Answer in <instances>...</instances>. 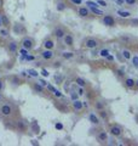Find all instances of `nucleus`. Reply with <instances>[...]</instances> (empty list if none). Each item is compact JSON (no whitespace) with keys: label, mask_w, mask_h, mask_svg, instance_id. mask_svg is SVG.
I'll return each instance as SVG.
<instances>
[{"label":"nucleus","mask_w":138,"mask_h":146,"mask_svg":"<svg viewBox=\"0 0 138 146\" xmlns=\"http://www.w3.org/2000/svg\"><path fill=\"white\" fill-rule=\"evenodd\" d=\"M56 9H57V11H64V10L67 9L66 3H64V1H58V3H57Z\"/></svg>","instance_id":"nucleus-25"},{"label":"nucleus","mask_w":138,"mask_h":146,"mask_svg":"<svg viewBox=\"0 0 138 146\" xmlns=\"http://www.w3.org/2000/svg\"><path fill=\"white\" fill-rule=\"evenodd\" d=\"M16 128L21 133H27V131H28V122H27L24 118H18L16 121Z\"/></svg>","instance_id":"nucleus-3"},{"label":"nucleus","mask_w":138,"mask_h":146,"mask_svg":"<svg viewBox=\"0 0 138 146\" xmlns=\"http://www.w3.org/2000/svg\"><path fill=\"white\" fill-rule=\"evenodd\" d=\"M28 73H29V76H32V77H38V74H39V73L36 72L35 70H29Z\"/></svg>","instance_id":"nucleus-36"},{"label":"nucleus","mask_w":138,"mask_h":146,"mask_svg":"<svg viewBox=\"0 0 138 146\" xmlns=\"http://www.w3.org/2000/svg\"><path fill=\"white\" fill-rule=\"evenodd\" d=\"M135 88H136V89H138V79L136 80V86H135Z\"/></svg>","instance_id":"nucleus-50"},{"label":"nucleus","mask_w":138,"mask_h":146,"mask_svg":"<svg viewBox=\"0 0 138 146\" xmlns=\"http://www.w3.org/2000/svg\"><path fill=\"white\" fill-rule=\"evenodd\" d=\"M121 55H122V57L125 58V60H131V57H132L131 51L130 50H127V49H122L121 50Z\"/></svg>","instance_id":"nucleus-22"},{"label":"nucleus","mask_w":138,"mask_h":146,"mask_svg":"<svg viewBox=\"0 0 138 146\" xmlns=\"http://www.w3.org/2000/svg\"><path fill=\"white\" fill-rule=\"evenodd\" d=\"M55 95H56V96L57 98H62L63 96V94H61V91H58V90H56V91H55V93H53Z\"/></svg>","instance_id":"nucleus-42"},{"label":"nucleus","mask_w":138,"mask_h":146,"mask_svg":"<svg viewBox=\"0 0 138 146\" xmlns=\"http://www.w3.org/2000/svg\"><path fill=\"white\" fill-rule=\"evenodd\" d=\"M99 55H101L102 57H107L108 55H109V50H108V49H102V50L99 51Z\"/></svg>","instance_id":"nucleus-29"},{"label":"nucleus","mask_w":138,"mask_h":146,"mask_svg":"<svg viewBox=\"0 0 138 146\" xmlns=\"http://www.w3.org/2000/svg\"><path fill=\"white\" fill-rule=\"evenodd\" d=\"M53 35H55V38L58 39V40L63 39V36L66 35V29H64V27H62V26H57L56 28L53 29Z\"/></svg>","instance_id":"nucleus-8"},{"label":"nucleus","mask_w":138,"mask_h":146,"mask_svg":"<svg viewBox=\"0 0 138 146\" xmlns=\"http://www.w3.org/2000/svg\"><path fill=\"white\" fill-rule=\"evenodd\" d=\"M75 83L79 85V86H82V88H85L86 86V82H85V79H82V78H80V77H76L75 78Z\"/></svg>","instance_id":"nucleus-26"},{"label":"nucleus","mask_w":138,"mask_h":146,"mask_svg":"<svg viewBox=\"0 0 138 146\" xmlns=\"http://www.w3.org/2000/svg\"><path fill=\"white\" fill-rule=\"evenodd\" d=\"M99 45V42L96 38H92V36H90V38H87L85 40V48L87 49H96Z\"/></svg>","instance_id":"nucleus-7"},{"label":"nucleus","mask_w":138,"mask_h":146,"mask_svg":"<svg viewBox=\"0 0 138 146\" xmlns=\"http://www.w3.org/2000/svg\"><path fill=\"white\" fill-rule=\"evenodd\" d=\"M97 4L99 6H103V7H107L108 6V4L104 1V0H97Z\"/></svg>","instance_id":"nucleus-35"},{"label":"nucleus","mask_w":138,"mask_h":146,"mask_svg":"<svg viewBox=\"0 0 138 146\" xmlns=\"http://www.w3.org/2000/svg\"><path fill=\"white\" fill-rule=\"evenodd\" d=\"M86 5L87 6H96V7L99 6L98 4H97V1H86Z\"/></svg>","instance_id":"nucleus-34"},{"label":"nucleus","mask_w":138,"mask_h":146,"mask_svg":"<svg viewBox=\"0 0 138 146\" xmlns=\"http://www.w3.org/2000/svg\"><path fill=\"white\" fill-rule=\"evenodd\" d=\"M11 82H12V83L13 84H21V80H20V78H18V77L17 76H12L11 77Z\"/></svg>","instance_id":"nucleus-30"},{"label":"nucleus","mask_w":138,"mask_h":146,"mask_svg":"<svg viewBox=\"0 0 138 146\" xmlns=\"http://www.w3.org/2000/svg\"><path fill=\"white\" fill-rule=\"evenodd\" d=\"M7 50L11 55H15L18 50V44L15 42V40H10V42L7 43Z\"/></svg>","instance_id":"nucleus-11"},{"label":"nucleus","mask_w":138,"mask_h":146,"mask_svg":"<svg viewBox=\"0 0 138 146\" xmlns=\"http://www.w3.org/2000/svg\"><path fill=\"white\" fill-rule=\"evenodd\" d=\"M41 74H43L44 77H49L50 73H49L47 71H46V70H41Z\"/></svg>","instance_id":"nucleus-41"},{"label":"nucleus","mask_w":138,"mask_h":146,"mask_svg":"<svg viewBox=\"0 0 138 146\" xmlns=\"http://www.w3.org/2000/svg\"><path fill=\"white\" fill-rule=\"evenodd\" d=\"M109 133H110V135L115 136V138H120L124 134V129L121 125L114 123V124H109Z\"/></svg>","instance_id":"nucleus-2"},{"label":"nucleus","mask_w":138,"mask_h":146,"mask_svg":"<svg viewBox=\"0 0 138 146\" xmlns=\"http://www.w3.org/2000/svg\"><path fill=\"white\" fill-rule=\"evenodd\" d=\"M78 95H79V96H82V95H85V88H82V86H79V89H78Z\"/></svg>","instance_id":"nucleus-33"},{"label":"nucleus","mask_w":138,"mask_h":146,"mask_svg":"<svg viewBox=\"0 0 138 146\" xmlns=\"http://www.w3.org/2000/svg\"><path fill=\"white\" fill-rule=\"evenodd\" d=\"M1 25H4L6 27V28H9V26H10V20H9V17L6 15H1Z\"/></svg>","instance_id":"nucleus-23"},{"label":"nucleus","mask_w":138,"mask_h":146,"mask_svg":"<svg viewBox=\"0 0 138 146\" xmlns=\"http://www.w3.org/2000/svg\"><path fill=\"white\" fill-rule=\"evenodd\" d=\"M116 73H118L119 77H124V76H125V73H124V71H121V70H118Z\"/></svg>","instance_id":"nucleus-43"},{"label":"nucleus","mask_w":138,"mask_h":146,"mask_svg":"<svg viewBox=\"0 0 138 146\" xmlns=\"http://www.w3.org/2000/svg\"><path fill=\"white\" fill-rule=\"evenodd\" d=\"M87 7L90 9L91 13H92V15H95V16H103V15H104V12L101 10V9L96 7V6H87Z\"/></svg>","instance_id":"nucleus-18"},{"label":"nucleus","mask_w":138,"mask_h":146,"mask_svg":"<svg viewBox=\"0 0 138 146\" xmlns=\"http://www.w3.org/2000/svg\"><path fill=\"white\" fill-rule=\"evenodd\" d=\"M21 44H22V48H24V49H27V50H32L34 48V40L32 39V38H29V36H24V38L22 39V42H21Z\"/></svg>","instance_id":"nucleus-6"},{"label":"nucleus","mask_w":138,"mask_h":146,"mask_svg":"<svg viewBox=\"0 0 138 146\" xmlns=\"http://www.w3.org/2000/svg\"><path fill=\"white\" fill-rule=\"evenodd\" d=\"M28 51H29V50H27V49H24V48H22V49L20 50V52H21V54H22L24 57L27 56V55H28Z\"/></svg>","instance_id":"nucleus-38"},{"label":"nucleus","mask_w":138,"mask_h":146,"mask_svg":"<svg viewBox=\"0 0 138 146\" xmlns=\"http://www.w3.org/2000/svg\"><path fill=\"white\" fill-rule=\"evenodd\" d=\"M0 113H1L3 117H11L13 113H15V106L10 102H4L1 106H0Z\"/></svg>","instance_id":"nucleus-1"},{"label":"nucleus","mask_w":138,"mask_h":146,"mask_svg":"<svg viewBox=\"0 0 138 146\" xmlns=\"http://www.w3.org/2000/svg\"><path fill=\"white\" fill-rule=\"evenodd\" d=\"M93 106L96 108V111H101V110L105 108V102L102 101V100H96V101L93 102Z\"/></svg>","instance_id":"nucleus-19"},{"label":"nucleus","mask_w":138,"mask_h":146,"mask_svg":"<svg viewBox=\"0 0 138 146\" xmlns=\"http://www.w3.org/2000/svg\"><path fill=\"white\" fill-rule=\"evenodd\" d=\"M0 117H1V113H0Z\"/></svg>","instance_id":"nucleus-53"},{"label":"nucleus","mask_w":138,"mask_h":146,"mask_svg":"<svg viewBox=\"0 0 138 146\" xmlns=\"http://www.w3.org/2000/svg\"><path fill=\"white\" fill-rule=\"evenodd\" d=\"M78 15L81 18H89L91 15V11L87 6H79V9H78Z\"/></svg>","instance_id":"nucleus-9"},{"label":"nucleus","mask_w":138,"mask_h":146,"mask_svg":"<svg viewBox=\"0 0 138 146\" xmlns=\"http://www.w3.org/2000/svg\"><path fill=\"white\" fill-rule=\"evenodd\" d=\"M98 117H99V119H102V121H108L109 113L107 110L103 108V110H101V111H98Z\"/></svg>","instance_id":"nucleus-20"},{"label":"nucleus","mask_w":138,"mask_h":146,"mask_svg":"<svg viewBox=\"0 0 138 146\" xmlns=\"http://www.w3.org/2000/svg\"><path fill=\"white\" fill-rule=\"evenodd\" d=\"M130 25L133 26V27H138V18H131Z\"/></svg>","instance_id":"nucleus-32"},{"label":"nucleus","mask_w":138,"mask_h":146,"mask_svg":"<svg viewBox=\"0 0 138 146\" xmlns=\"http://www.w3.org/2000/svg\"><path fill=\"white\" fill-rule=\"evenodd\" d=\"M102 23L107 27H114L116 25V20H115V17L113 15H103L102 17Z\"/></svg>","instance_id":"nucleus-5"},{"label":"nucleus","mask_w":138,"mask_h":146,"mask_svg":"<svg viewBox=\"0 0 138 146\" xmlns=\"http://www.w3.org/2000/svg\"><path fill=\"white\" fill-rule=\"evenodd\" d=\"M124 85H125V88L126 89H135V86H136V80L133 79V78H125V80H124Z\"/></svg>","instance_id":"nucleus-13"},{"label":"nucleus","mask_w":138,"mask_h":146,"mask_svg":"<svg viewBox=\"0 0 138 146\" xmlns=\"http://www.w3.org/2000/svg\"><path fill=\"white\" fill-rule=\"evenodd\" d=\"M62 57L63 58H67V60H69V58H73V57H74V52H70V51L62 52Z\"/></svg>","instance_id":"nucleus-28"},{"label":"nucleus","mask_w":138,"mask_h":146,"mask_svg":"<svg viewBox=\"0 0 138 146\" xmlns=\"http://www.w3.org/2000/svg\"><path fill=\"white\" fill-rule=\"evenodd\" d=\"M105 58H107L108 61H113V60H114V57H113V56H112V55H110V54H109V55H108V56L105 57Z\"/></svg>","instance_id":"nucleus-47"},{"label":"nucleus","mask_w":138,"mask_h":146,"mask_svg":"<svg viewBox=\"0 0 138 146\" xmlns=\"http://www.w3.org/2000/svg\"><path fill=\"white\" fill-rule=\"evenodd\" d=\"M72 106H73V108H74L75 111H81V110L84 108V102L80 101V100H73Z\"/></svg>","instance_id":"nucleus-17"},{"label":"nucleus","mask_w":138,"mask_h":146,"mask_svg":"<svg viewBox=\"0 0 138 146\" xmlns=\"http://www.w3.org/2000/svg\"><path fill=\"white\" fill-rule=\"evenodd\" d=\"M56 129H58V130L63 129V124H62V123H57V124H56Z\"/></svg>","instance_id":"nucleus-45"},{"label":"nucleus","mask_w":138,"mask_h":146,"mask_svg":"<svg viewBox=\"0 0 138 146\" xmlns=\"http://www.w3.org/2000/svg\"><path fill=\"white\" fill-rule=\"evenodd\" d=\"M43 45H44V49H49V50H53V48H55V42L52 39H50V38H47V39H45L44 40V43H43Z\"/></svg>","instance_id":"nucleus-16"},{"label":"nucleus","mask_w":138,"mask_h":146,"mask_svg":"<svg viewBox=\"0 0 138 146\" xmlns=\"http://www.w3.org/2000/svg\"><path fill=\"white\" fill-rule=\"evenodd\" d=\"M109 139V136H108V133L105 130L103 129H101L97 131V134H96V140H97V143L98 144H107V141Z\"/></svg>","instance_id":"nucleus-4"},{"label":"nucleus","mask_w":138,"mask_h":146,"mask_svg":"<svg viewBox=\"0 0 138 146\" xmlns=\"http://www.w3.org/2000/svg\"><path fill=\"white\" fill-rule=\"evenodd\" d=\"M89 119H90V122L92 123V124H95V125H98L99 123H101L99 117L96 115V113H93V112H91L90 115H89Z\"/></svg>","instance_id":"nucleus-15"},{"label":"nucleus","mask_w":138,"mask_h":146,"mask_svg":"<svg viewBox=\"0 0 138 146\" xmlns=\"http://www.w3.org/2000/svg\"><path fill=\"white\" fill-rule=\"evenodd\" d=\"M3 25H1V13H0V27H1Z\"/></svg>","instance_id":"nucleus-51"},{"label":"nucleus","mask_w":138,"mask_h":146,"mask_svg":"<svg viewBox=\"0 0 138 146\" xmlns=\"http://www.w3.org/2000/svg\"><path fill=\"white\" fill-rule=\"evenodd\" d=\"M53 56H55V52L49 49H45L44 51L41 52V57H43L44 60H51V58H53Z\"/></svg>","instance_id":"nucleus-14"},{"label":"nucleus","mask_w":138,"mask_h":146,"mask_svg":"<svg viewBox=\"0 0 138 146\" xmlns=\"http://www.w3.org/2000/svg\"><path fill=\"white\" fill-rule=\"evenodd\" d=\"M132 63H133V66H135L136 68H138V56H135L132 58Z\"/></svg>","instance_id":"nucleus-37"},{"label":"nucleus","mask_w":138,"mask_h":146,"mask_svg":"<svg viewBox=\"0 0 138 146\" xmlns=\"http://www.w3.org/2000/svg\"><path fill=\"white\" fill-rule=\"evenodd\" d=\"M33 89H34V91H36V93H39V94H43V93H45L44 86L41 85L40 83H34V84H33Z\"/></svg>","instance_id":"nucleus-21"},{"label":"nucleus","mask_w":138,"mask_h":146,"mask_svg":"<svg viewBox=\"0 0 138 146\" xmlns=\"http://www.w3.org/2000/svg\"><path fill=\"white\" fill-rule=\"evenodd\" d=\"M3 88H4V82H3V80H0V91L3 90Z\"/></svg>","instance_id":"nucleus-49"},{"label":"nucleus","mask_w":138,"mask_h":146,"mask_svg":"<svg viewBox=\"0 0 138 146\" xmlns=\"http://www.w3.org/2000/svg\"><path fill=\"white\" fill-rule=\"evenodd\" d=\"M10 35V32H9V28H3L0 29V36H3V38H7V36Z\"/></svg>","instance_id":"nucleus-27"},{"label":"nucleus","mask_w":138,"mask_h":146,"mask_svg":"<svg viewBox=\"0 0 138 146\" xmlns=\"http://www.w3.org/2000/svg\"><path fill=\"white\" fill-rule=\"evenodd\" d=\"M115 3H116L119 6H124V4H125V0H115Z\"/></svg>","instance_id":"nucleus-40"},{"label":"nucleus","mask_w":138,"mask_h":146,"mask_svg":"<svg viewBox=\"0 0 138 146\" xmlns=\"http://www.w3.org/2000/svg\"><path fill=\"white\" fill-rule=\"evenodd\" d=\"M40 84L43 85V86H46V85H47V82H46V80H44V79H43V80H40Z\"/></svg>","instance_id":"nucleus-48"},{"label":"nucleus","mask_w":138,"mask_h":146,"mask_svg":"<svg viewBox=\"0 0 138 146\" xmlns=\"http://www.w3.org/2000/svg\"><path fill=\"white\" fill-rule=\"evenodd\" d=\"M125 4L128 6H133V5L137 4V0H125Z\"/></svg>","instance_id":"nucleus-31"},{"label":"nucleus","mask_w":138,"mask_h":146,"mask_svg":"<svg viewBox=\"0 0 138 146\" xmlns=\"http://www.w3.org/2000/svg\"><path fill=\"white\" fill-rule=\"evenodd\" d=\"M46 86H47V89H49L50 91H52V93H55V91H56V88H55V86H52L50 83H47V85H46Z\"/></svg>","instance_id":"nucleus-39"},{"label":"nucleus","mask_w":138,"mask_h":146,"mask_svg":"<svg viewBox=\"0 0 138 146\" xmlns=\"http://www.w3.org/2000/svg\"><path fill=\"white\" fill-rule=\"evenodd\" d=\"M0 100H3V95H1V91H0Z\"/></svg>","instance_id":"nucleus-52"},{"label":"nucleus","mask_w":138,"mask_h":146,"mask_svg":"<svg viewBox=\"0 0 138 146\" xmlns=\"http://www.w3.org/2000/svg\"><path fill=\"white\" fill-rule=\"evenodd\" d=\"M72 3L73 4H75V5H81V0H72Z\"/></svg>","instance_id":"nucleus-44"},{"label":"nucleus","mask_w":138,"mask_h":146,"mask_svg":"<svg viewBox=\"0 0 138 146\" xmlns=\"http://www.w3.org/2000/svg\"><path fill=\"white\" fill-rule=\"evenodd\" d=\"M63 40L67 46H73V45H74V36L70 33H66V35L63 36Z\"/></svg>","instance_id":"nucleus-12"},{"label":"nucleus","mask_w":138,"mask_h":146,"mask_svg":"<svg viewBox=\"0 0 138 146\" xmlns=\"http://www.w3.org/2000/svg\"><path fill=\"white\" fill-rule=\"evenodd\" d=\"M12 29L17 35H23V34H26V32H27L26 27L23 25H21V23H15L12 27Z\"/></svg>","instance_id":"nucleus-10"},{"label":"nucleus","mask_w":138,"mask_h":146,"mask_svg":"<svg viewBox=\"0 0 138 146\" xmlns=\"http://www.w3.org/2000/svg\"><path fill=\"white\" fill-rule=\"evenodd\" d=\"M70 96H72V100H76V98H78V95H76V94H74V93H73V91H72Z\"/></svg>","instance_id":"nucleus-46"},{"label":"nucleus","mask_w":138,"mask_h":146,"mask_svg":"<svg viewBox=\"0 0 138 146\" xmlns=\"http://www.w3.org/2000/svg\"><path fill=\"white\" fill-rule=\"evenodd\" d=\"M112 1H115V0H112Z\"/></svg>","instance_id":"nucleus-54"},{"label":"nucleus","mask_w":138,"mask_h":146,"mask_svg":"<svg viewBox=\"0 0 138 146\" xmlns=\"http://www.w3.org/2000/svg\"><path fill=\"white\" fill-rule=\"evenodd\" d=\"M118 15L120 16L121 18H128L131 16V12L130 11H122V10H119L118 11Z\"/></svg>","instance_id":"nucleus-24"}]
</instances>
